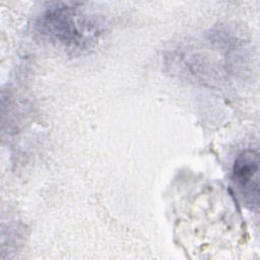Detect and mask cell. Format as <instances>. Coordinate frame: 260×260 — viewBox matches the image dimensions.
Listing matches in <instances>:
<instances>
[{
    "mask_svg": "<svg viewBox=\"0 0 260 260\" xmlns=\"http://www.w3.org/2000/svg\"><path fill=\"white\" fill-rule=\"evenodd\" d=\"M34 31L43 42L78 55L99 44L106 25L102 16L83 3L53 2L36 17Z\"/></svg>",
    "mask_w": 260,
    "mask_h": 260,
    "instance_id": "2",
    "label": "cell"
},
{
    "mask_svg": "<svg viewBox=\"0 0 260 260\" xmlns=\"http://www.w3.org/2000/svg\"><path fill=\"white\" fill-rule=\"evenodd\" d=\"M248 55L242 37L218 27L174 48L168 58L174 73L201 83H218L243 73Z\"/></svg>",
    "mask_w": 260,
    "mask_h": 260,
    "instance_id": "1",
    "label": "cell"
},
{
    "mask_svg": "<svg viewBox=\"0 0 260 260\" xmlns=\"http://www.w3.org/2000/svg\"><path fill=\"white\" fill-rule=\"evenodd\" d=\"M231 179L244 204L256 210L259 204V154L256 150L245 149L237 154Z\"/></svg>",
    "mask_w": 260,
    "mask_h": 260,
    "instance_id": "3",
    "label": "cell"
}]
</instances>
